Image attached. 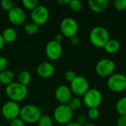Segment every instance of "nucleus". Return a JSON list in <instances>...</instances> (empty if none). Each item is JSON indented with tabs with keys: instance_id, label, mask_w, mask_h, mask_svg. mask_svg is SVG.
<instances>
[{
	"instance_id": "obj_1",
	"label": "nucleus",
	"mask_w": 126,
	"mask_h": 126,
	"mask_svg": "<svg viewBox=\"0 0 126 126\" xmlns=\"http://www.w3.org/2000/svg\"><path fill=\"white\" fill-rule=\"evenodd\" d=\"M109 40L110 35L108 30L102 26L94 27L89 32V41L96 47L104 48Z\"/></svg>"
},
{
	"instance_id": "obj_2",
	"label": "nucleus",
	"mask_w": 126,
	"mask_h": 126,
	"mask_svg": "<svg viewBox=\"0 0 126 126\" xmlns=\"http://www.w3.org/2000/svg\"><path fill=\"white\" fill-rule=\"evenodd\" d=\"M5 93L10 100L18 103L24 100L27 97L28 89L27 86H24L18 82H13L6 86Z\"/></svg>"
},
{
	"instance_id": "obj_3",
	"label": "nucleus",
	"mask_w": 126,
	"mask_h": 126,
	"mask_svg": "<svg viewBox=\"0 0 126 126\" xmlns=\"http://www.w3.org/2000/svg\"><path fill=\"white\" fill-rule=\"evenodd\" d=\"M41 115V111L37 106L29 104L21 108L19 117L25 123L33 124L38 123Z\"/></svg>"
},
{
	"instance_id": "obj_4",
	"label": "nucleus",
	"mask_w": 126,
	"mask_h": 126,
	"mask_svg": "<svg viewBox=\"0 0 126 126\" xmlns=\"http://www.w3.org/2000/svg\"><path fill=\"white\" fill-rule=\"evenodd\" d=\"M53 117L56 123L65 126L72 122L73 111L67 105H59L54 110Z\"/></svg>"
},
{
	"instance_id": "obj_5",
	"label": "nucleus",
	"mask_w": 126,
	"mask_h": 126,
	"mask_svg": "<svg viewBox=\"0 0 126 126\" xmlns=\"http://www.w3.org/2000/svg\"><path fill=\"white\" fill-rule=\"evenodd\" d=\"M108 88L114 92H123L126 90V75L120 73L113 74L107 80Z\"/></svg>"
},
{
	"instance_id": "obj_6",
	"label": "nucleus",
	"mask_w": 126,
	"mask_h": 126,
	"mask_svg": "<svg viewBox=\"0 0 126 126\" xmlns=\"http://www.w3.org/2000/svg\"><path fill=\"white\" fill-rule=\"evenodd\" d=\"M60 30L63 36L70 38L77 35L79 30V26L74 18L67 17L61 21L60 24Z\"/></svg>"
},
{
	"instance_id": "obj_7",
	"label": "nucleus",
	"mask_w": 126,
	"mask_h": 126,
	"mask_svg": "<svg viewBox=\"0 0 126 126\" xmlns=\"http://www.w3.org/2000/svg\"><path fill=\"white\" fill-rule=\"evenodd\" d=\"M83 97V103L89 109L98 108L103 101L102 93L97 89H89Z\"/></svg>"
},
{
	"instance_id": "obj_8",
	"label": "nucleus",
	"mask_w": 126,
	"mask_h": 126,
	"mask_svg": "<svg viewBox=\"0 0 126 126\" xmlns=\"http://www.w3.org/2000/svg\"><path fill=\"white\" fill-rule=\"evenodd\" d=\"M115 63L109 58L100 60L95 66V72L100 77H110L115 71Z\"/></svg>"
},
{
	"instance_id": "obj_9",
	"label": "nucleus",
	"mask_w": 126,
	"mask_h": 126,
	"mask_svg": "<svg viewBox=\"0 0 126 126\" xmlns=\"http://www.w3.org/2000/svg\"><path fill=\"white\" fill-rule=\"evenodd\" d=\"M69 88L72 92L75 95L83 97L89 89V83L87 79L83 76L77 75V77L70 83Z\"/></svg>"
},
{
	"instance_id": "obj_10",
	"label": "nucleus",
	"mask_w": 126,
	"mask_h": 126,
	"mask_svg": "<svg viewBox=\"0 0 126 126\" xmlns=\"http://www.w3.org/2000/svg\"><path fill=\"white\" fill-rule=\"evenodd\" d=\"M21 108L18 103L10 100L4 103L1 109V112L2 116L7 120H13L18 118L20 114Z\"/></svg>"
},
{
	"instance_id": "obj_11",
	"label": "nucleus",
	"mask_w": 126,
	"mask_h": 126,
	"mask_svg": "<svg viewBox=\"0 0 126 126\" xmlns=\"http://www.w3.org/2000/svg\"><path fill=\"white\" fill-rule=\"evenodd\" d=\"M30 16L32 21L40 27L44 25L48 21L49 18V12L45 6L39 4L33 10H32Z\"/></svg>"
},
{
	"instance_id": "obj_12",
	"label": "nucleus",
	"mask_w": 126,
	"mask_h": 126,
	"mask_svg": "<svg viewBox=\"0 0 126 126\" xmlns=\"http://www.w3.org/2000/svg\"><path fill=\"white\" fill-rule=\"evenodd\" d=\"M63 53V48L61 43L55 40L49 41L45 47V54L51 61H57L60 59Z\"/></svg>"
},
{
	"instance_id": "obj_13",
	"label": "nucleus",
	"mask_w": 126,
	"mask_h": 126,
	"mask_svg": "<svg viewBox=\"0 0 126 126\" xmlns=\"http://www.w3.org/2000/svg\"><path fill=\"white\" fill-rule=\"evenodd\" d=\"M7 17L10 22L15 26H21L26 21V13L24 10L19 7H14L7 12Z\"/></svg>"
},
{
	"instance_id": "obj_14",
	"label": "nucleus",
	"mask_w": 126,
	"mask_h": 126,
	"mask_svg": "<svg viewBox=\"0 0 126 126\" xmlns=\"http://www.w3.org/2000/svg\"><path fill=\"white\" fill-rule=\"evenodd\" d=\"M55 96L60 105H67L72 97V92L69 86L61 85L55 89Z\"/></svg>"
},
{
	"instance_id": "obj_15",
	"label": "nucleus",
	"mask_w": 126,
	"mask_h": 126,
	"mask_svg": "<svg viewBox=\"0 0 126 126\" xmlns=\"http://www.w3.org/2000/svg\"><path fill=\"white\" fill-rule=\"evenodd\" d=\"M55 72V69L54 66L48 62V61H44L38 64L37 67V74L39 77L44 79H48L52 78Z\"/></svg>"
},
{
	"instance_id": "obj_16",
	"label": "nucleus",
	"mask_w": 126,
	"mask_h": 126,
	"mask_svg": "<svg viewBox=\"0 0 126 126\" xmlns=\"http://www.w3.org/2000/svg\"><path fill=\"white\" fill-rule=\"evenodd\" d=\"M88 4L89 8L93 12L97 13L104 12L109 6L107 0H89Z\"/></svg>"
},
{
	"instance_id": "obj_17",
	"label": "nucleus",
	"mask_w": 126,
	"mask_h": 126,
	"mask_svg": "<svg viewBox=\"0 0 126 126\" xmlns=\"http://www.w3.org/2000/svg\"><path fill=\"white\" fill-rule=\"evenodd\" d=\"M3 39L5 43L10 44L13 41L17 38V32L16 30L13 27H7L3 30V32L1 34Z\"/></svg>"
},
{
	"instance_id": "obj_18",
	"label": "nucleus",
	"mask_w": 126,
	"mask_h": 126,
	"mask_svg": "<svg viewBox=\"0 0 126 126\" xmlns=\"http://www.w3.org/2000/svg\"><path fill=\"white\" fill-rule=\"evenodd\" d=\"M15 75L10 70L6 69L0 73V83L1 85L8 86L13 83Z\"/></svg>"
},
{
	"instance_id": "obj_19",
	"label": "nucleus",
	"mask_w": 126,
	"mask_h": 126,
	"mask_svg": "<svg viewBox=\"0 0 126 126\" xmlns=\"http://www.w3.org/2000/svg\"><path fill=\"white\" fill-rule=\"evenodd\" d=\"M120 43L117 39H110L104 47L106 52L110 54H114L117 52L120 49Z\"/></svg>"
},
{
	"instance_id": "obj_20",
	"label": "nucleus",
	"mask_w": 126,
	"mask_h": 126,
	"mask_svg": "<svg viewBox=\"0 0 126 126\" xmlns=\"http://www.w3.org/2000/svg\"><path fill=\"white\" fill-rule=\"evenodd\" d=\"M31 74L27 70L21 71L18 75V81L19 83L27 86L31 82Z\"/></svg>"
},
{
	"instance_id": "obj_21",
	"label": "nucleus",
	"mask_w": 126,
	"mask_h": 126,
	"mask_svg": "<svg viewBox=\"0 0 126 126\" xmlns=\"http://www.w3.org/2000/svg\"><path fill=\"white\" fill-rule=\"evenodd\" d=\"M116 110L120 116H126V96L117 100L116 103Z\"/></svg>"
},
{
	"instance_id": "obj_22",
	"label": "nucleus",
	"mask_w": 126,
	"mask_h": 126,
	"mask_svg": "<svg viewBox=\"0 0 126 126\" xmlns=\"http://www.w3.org/2000/svg\"><path fill=\"white\" fill-rule=\"evenodd\" d=\"M39 30V26L34 22H28L24 25V31L28 35H34Z\"/></svg>"
},
{
	"instance_id": "obj_23",
	"label": "nucleus",
	"mask_w": 126,
	"mask_h": 126,
	"mask_svg": "<svg viewBox=\"0 0 126 126\" xmlns=\"http://www.w3.org/2000/svg\"><path fill=\"white\" fill-rule=\"evenodd\" d=\"M81 105H82L81 100L78 97H72L69 100V102L67 103V106L71 109L72 111L78 110L81 107Z\"/></svg>"
},
{
	"instance_id": "obj_24",
	"label": "nucleus",
	"mask_w": 126,
	"mask_h": 126,
	"mask_svg": "<svg viewBox=\"0 0 126 126\" xmlns=\"http://www.w3.org/2000/svg\"><path fill=\"white\" fill-rule=\"evenodd\" d=\"M38 126H54L52 119L47 115H41L38 121Z\"/></svg>"
},
{
	"instance_id": "obj_25",
	"label": "nucleus",
	"mask_w": 126,
	"mask_h": 126,
	"mask_svg": "<svg viewBox=\"0 0 126 126\" xmlns=\"http://www.w3.org/2000/svg\"><path fill=\"white\" fill-rule=\"evenodd\" d=\"M69 9L73 12L78 13L82 9V2L79 0H70L68 4Z\"/></svg>"
},
{
	"instance_id": "obj_26",
	"label": "nucleus",
	"mask_w": 126,
	"mask_h": 126,
	"mask_svg": "<svg viewBox=\"0 0 126 126\" xmlns=\"http://www.w3.org/2000/svg\"><path fill=\"white\" fill-rule=\"evenodd\" d=\"M21 3L26 9L30 10L31 11L33 10L38 5H39L38 0H23Z\"/></svg>"
},
{
	"instance_id": "obj_27",
	"label": "nucleus",
	"mask_w": 126,
	"mask_h": 126,
	"mask_svg": "<svg viewBox=\"0 0 126 126\" xmlns=\"http://www.w3.org/2000/svg\"><path fill=\"white\" fill-rule=\"evenodd\" d=\"M88 118H89L92 120H96L99 118L100 117V111L98 108H93V109H89L88 111Z\"/></svg>"
},
{
	"instance_id": "obj_28",
	"label": "nucleus",
	"mask_w": 126,
	"mask_h": 126,
	"mask_svg": "<svg viewBox=\"0 0 126 126\" xmlns=\"http://www.w3.org/2000/svg\"><path fill=\"white\" fill-rule=\"evenodd\" d=\"M1 7L5 10L9 12L10 10H12L15 6H14V2L12 0H2L0 3Z\"/></svg>"
},
{
	"instance_id": "obj_29",
	"label": "nucleus",
	"mask_w": 126,
	"mask_h": 126,
	"mask_svg": "<svg viewBox=\"0 0 126 126\" xmlns=\"http://www.w3.org/2000/svg\"><path fill=\"white\" fill-rule=\"evenodd\" d=\"M114 7L120 11L126 10V0H116L114 2Z\"/></svg>"
},
{
	"instance_id": "obj_30",
	"label": "nucleus",
	"mask_w": 126,
	"mask_h": 126,
	"mask_svg": "<svg viewBox=\"0 0 126 126\" xmlns=\"http://www.w3.org/2000/svg\"><path fill=\"white\" fill-rule=\"evenodd\" d=\"M64 77H65V79L67 81L71 83L77 77V75H76V73L73 70H68V71L66 72Z\"/></svg>"
},
{
	"instance_id": "obj_31",
	"label": "nucleus",
	"mask_w": 126,
	"mask_h": 126,
	"mask_svg": "<svg viewBox=\"0 0 126 126\" xmlns=\"http://www.w3.org/2000/svg\"><path fill=\"white\" fill-rule=\"evenodd\" d=\"M8 66L7 59L4 56H0V73L7 69Z\"/></svg>"
},
{
	"instance_id": "obj_32",
	"label": "nucleus",
	"mask_w": 126,
	"mask_h": 126,
	"mask_svg": "<svg viewBox=\"0 0 126 126\" xmlns=\"http://www.w3.org/2000/svg\"><path fill=\"white\" fill-rule=\"evenodd\" d=\"M10 126H25V123L20 117H18L10 122Z\"/></svg>"
},
{
	"instance_id": "obj_33",
	"label": "nucleus",
	"mask_w": 126,
	"mask_h": 126,
	"mask_svg": "<svg viewBox=\"0 0 126 126\" xmlns=\"http://www.w3.org/2000/svg\"><path fill=\"white\" fill-rule=\"evenodd\" d=\"M77 123H78L82 126H85L86 123H88V117L85 114H80L78 117Z\"/></svg>"
},
{
	"instance_id": "obj_34",
	"label": "nucleus",
	"mask_w": 126,
	"mask_h": 126,
	"mask_svg": "<svg viewBox=\"0 0 126 126\" xmlns=\"http://www.w3.org/2000/svg\"><path fill=\"white\" fill-rule=\"evenodd\" d=\"M117 126H126V116H120L117 121Z\"/></svg>"
},
{
	"instance_id": "obj_35",
	"label": "nucleus",
	"mask_w": 126,
	"mask_h": 126,
	"mask_svg": "<svg viewBox=\"0 0 126 126\" xmlns=\"http://www.w3.org/2000/svg\"><path fill=\"white\" fill-rule=\"evenodd\" d=\"M69 40H70L71 44H72L74 46H76V45L79 44V43H80V38H79V37L78 35H75V36H73V37L70 38Z\"/></svg>"
},
{
	"instance_id": "obj_36",
	"label": "nucleus",
	"mask_w": 126,
	"mask_h": 126,
	"mask_svg": "<svg viewBox=\"0 0 126 126\" xmlns=\"http://www.w3.org/2000/svg\"><path fill=\"white\" fill-rule=\"evenodd\" d=\"M63 35L61 33H58V34L55 35L54 40L55 41L58 42V43H61V41H63Z\"/></svg>"
},
{
	"instance_id": "obj_37",
	"label": "nucleus",
	"mask_w": 126,
	"mask_h": 126,
	"mask_svg": "<svg viewBox=\"0 0 126 126\" xmlns=\"http://www.w3.org/2000/svg\"><path fill=\"white\" fill-rule=\"evenodd\" d=\"M70 0H57V2L61 5H66L69 4Z\"/></svg>"
},
{
	"instance_id": "obj_38",
	"label": "nucleus",
	"mask_w": 126,
	"mask_h": 126,
	"mask_svg": "<svg viewBox=\"0 0 126 126\" xmlns=\"http://www.w3.org/2000/svg\"><path fill=\"white\" fill-rule=\"evenodd\" d=\"M4 44H5V42H4V41L3 39V37H2L1 34L0 33V51H1V49H3V47L4 46Z\"/></svg>"
},
{
	"instance_id": "obj_39",
	"label": "nucleus",
	"mask_w": 126,
	"mask_h": 126,
	"mask_svg": "<svg viewBox=\"0 0 126 126\" xmlns=\"http://www.w3.org/2000/svg\"><path fill=\"white\" fill-rule=\"evenodd\" d=\"M64 126H82L81 125H80L78 123H77V122H70V123H69L68 124H66V125H65Z\"/></svg>"
},
{
	"instance_id": "obj_40",
	"label": "nucleus",
	"mask_w": 126,
	"mask_h": 126,
	"mask_svg": "<svg viewBox=\"0 0 126 126\" xmlns=\"http://www.w3.org/2000/svg\"><path fill=\"white\" fill-rule=\"evenodd\" d=\"M97 126L95 124H94V123H86L85 126Z\"/></svg>"
},
{
	"instance_id": "obj_41",
	"label": "nucleus",
	"mask_w": 126,
	"mask_h": 126,
	"mask_svg": "<svg viewBox=\"0 0 126 126\" xmlns=\"http://www.w3.org/2000/svg\"><path fill=\"white\" fill-rule=\"evenodd\" d=\"M1 84L0 83V89H1Z\"/></svg>"
},
{
	"instance_id": "obj_42",
	"label": "nucleus",
	"mask_w": 126,
	"mask_h": 126,
	"mask_svg": "<svg viewBox=\"0 0 126 126\" xmlns=\"http://www.w3.org/2000/svg\"><path fill=\"white\" fill-rule=\"evenodd\" d=\"M0 112H1V109H0Z\"/></svg>"
},
{
	"instance_id": "obj_43",
	"label": "nucleus",
	"mask_w": 126,
	"mask_h": 126,
	"mask_svg": "<svg viewBox=\"0 0 126 126\" xmlns=\"http://www.w3.org/2000/svg\"><path fill=\"white\" fill-rule=\"evenodd\" d=\"M0 126H1V125H0Z\"/></svg>"
}]
</instances>
